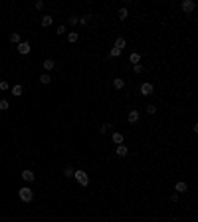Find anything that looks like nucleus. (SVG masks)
Listing matches in <instances>:
<instances>
[{"mask_svg":"<svg viewBox=\"0 0 198 222\" xmlns=\"http://www.w3.org/2000/svg\"><path fill=\"white\" fill-rule=\"evenodd\" d=\"M18 194H20V200H22V202H32V199H34V190L28 189V186H22V189L18 190Z\"/></svg>","mask_w":198,"mask_h":222,"instance_id":"1","label":"nucleus"},{"mask_svg":"<svg viewBox=\"0 0 198 222\" xmlns=\"http://www.w3.org/2000/svg\"><path fill=\"white\" fill-rule=\"evenodd\" d=\"M73 177H76V180L81 184V186H87V184H89V177H87V173H85V170H81V169L73 170Z\"/></svg>","mask_w":198,"mask_h":222,"instance_id":"2","label":"nucleus"},{"mask_svg":"<svg viewBox=\"0 0 198 222\" xmlns=\"http://www.w3.org/2000/svg\"><path fill=\"white\" fill-rule=\"evenodd\" d=\"M180 6H182V10H184V12H192V10L196 8V4H194V0H184V2H182Z\"/></svg>","mask_w":198,"mask_h":222,"instance_id":"3","label":"nucleus"},{"mask_svg":"<svg viewBox=\"0 0 198 222\" xmlns=\"http://www.w3.org/2000/svg\"><path fill=\"white\" fill-rule=\"evenodd\" d=\"M30 50H32V48H30V44H28V42H20V44H18V52L22 54V56L30 54Z\"/></svg>","mask_w":198,"mask_h":222,"instance_id":"4","label":"nucleus"},{"mask_svg":"<svg viewBox=\"0 0 198 222\" xmlns=\"http://www.w3.org/2000/svg\"><path fill=\"white\" fill-rule=\"evenodd\" d=\"M141 93L143 95H151L153 93V83H143L141 85Z\"/></svg>","mask_w":198,"mask_h":222,"instance_id":"5","label":"nucleus"},{"mask_svg":"<svg viewBox=\"0 0 198 222\" xmlns=\"http://www.w3.org/2000/svg\"><path fill=\"white\" fill-rule=\"evenodd\" d=\"M175 190H176V192H186V190H188V184L180 180V183H176V184H175Z\"/></svg>","mask_w":198,"mask_h":222,"instance_id":"6","label":"nucleus"},{"mask_svg":"<svg viewBox=\"0 0 198 222\" xmlns=\"http://www.w3.org/2000/svg\"><path fill=\"white\" fill-rule=\"evenodd\" d=\"M127 119H129V123H137L139 121V111H129V115H127Z\"/></svg>","mask_w":198,"mask_h":222,"instance_id":"7","label":"nucleus"},{"mask_svg":"<svg viewBox=\"0 0 198 222\" xmlns=\"http://www.w3.org/2000/svg\"><path fill=\"white\" fill-rule=\"evenodd\" d=\"M22 179L26 180V183H32V180H34V173H32V170H22Z\"/></svg>","mask_w":198,"mask_h":222,"instance_id":"8","label":"nucleus"},{"mask_svg":"<svg viewBox=\"0 0 198 222\" xmlns=\"http://www.w3.org/2000/svg\"><path fill=\"white\" fill-rule=\"evenodd\" d=\"M113 85H115V89H123V87H125V80H121V77H115V80H113Z\"/></svg>","mask_w":198,"mask_h":222,"instance_id":"9","label":"nucleus"},{"mask_svg":"<svg viewBox=\"0 0 198 222\" xmlns=\"http://www.w3.org/2000/svg\"><path fill=\"white\" fill-rule=\"evenodd\" d=\"M117 155H119V157H127V155H129V149H127L125 145H119V147H117Z\"/></svg>","mask_w":198,"mask_h":222,"instance_id":"10","label":"nucleus"},{"mask_svg":"<svg viewBox=\"0 0 198 222\" xmlns=\"http://www.w3.org/2000/svg\"><path fill=\"white\" fill-rule=\"evenodd\" d=\"M54 66H56V61H54L52 58H48V60H44V70H54Z\"/></svg>","mask_w":198,"mask_h":222,"instance_id":"11","label":"nucleus"},{"mask_svg":"<svg viewBox=\"0 0 198 222\" xmlns=\"http://www.w3.org/2000/svg\"><path fill=\"white\" fill-rule=\"evenodd\" d=\"M127 46V42H125V38H117L115 40V48H117V50H121L123 52V48Z\"/></svg>","mask_w":198,"mask_h":222,"instance_id":"12","label":"nucleus"},{"mask_svg":"<svg viewBox=\"0 0 198 222\" xmlns=\"http://www.w3.org/2000/svg\"><path fill=\"white\" fill-rule=\"evenodd\" d=\"M77 38H79V34H77V32H70V34H67V42H70V44H76Z\"/></svg>","mask_w":198,"mask_h":222,"instance_id":"13","label":"nucleus"},{"mask_svg":"<svg viewBox=\"0 0 198 222\" xmlns=\"http://www.w3.org/2000/svg\"><path fill=\"white\" fill-rule=\"evenodd\" d=\"M129 60H131V64H133V66H135V64H139V61H141V56H139L137 52H133L131 56H129Z\"/></svg>","mask_w":198,"mask_h":222,"instance_id":"14","label":"nucleus"},{"mask_svg":"<svg viewBox=\"0 0 198 222\" xmlns=\"http://www.w3.org/2000/svg\"><path fill=\"white\" fill-rule=\"evenodd\" d=\"M113 143H117V145H123V135H121V133H113Z\"/></svg>","mask_w":198,"mask_h":222,"instance_id":"15","label":"nucleus"},{"mask_svg":"<svg viewBox=\"0 0 198 222\" xmlns=\"http://www.w3.org/2000/svg\"><path fill=\"white\" fill-rule=\"evenodd\" d=\"M42 26H44V28L52 26V16H44V18H42Z\"/></svg>","mask_w":198,"mask_h":222,"instance_id":"16","label":"nucleus"},{"mask_svg":"<svg viewBox=\"0 0 198 222\" xmlns=\"http://www.w3.org/2000/svg\"><path fill=\"white\" fill-rule=\"evenodd\" d=\"M22 85H14V87H12V95H16V97H18V95H22Z\"/></svg>","mask_w":198,"mask_h":222,"instance_id":"17","label":"nucleus"},{"mask_svg":"<svg viewBox=\"0 0 198 222\" xmlns=\"http://www.w3.org/2000/svg\"><path fill=\"white\" fill-rule=\"evenodd\" d=\"M127 16H129V10L127 8H121V10H119V18H121V20H125Z\"/></svg>","mask_w":198,"mask_h":222,"instance_id":"18","label":"nucleus"},{"mask_svg":"<svg viewBox=\"0 0 198 222\" xmlns=\"http://www.w3.org/2000/svg\"><path fill=\"white\" fill-rule=\"evenodd\" d=\"M63 175H66L67 179H71V177H73V169H71V167H66V169H63Z\"/></svg>","mask_w":198,"mask_h":222,"instance_id":"19","label":"nucleus"},{"mask_svg":"<svg viewBox=\"0 0 198 222\" xmlns=\"http://www.w3.org/2000/svg\"><path fill=\"white\" fill-rule=\"evenodd\" d=\"M10 42H12V44H20V34H12V36H10Z\"/></svg>","mask_w":198,"mask_h":222,"instance_id":"20","label":"nucleus"},{"mask_svg":"<svg viewBox=\"0 0 198 222\" xmlns=\"http://www.w3.org/2000/svg\"><path fill=\"white\" fill-rule=\"evenodd\" d=\"M40 81H42V83H50V81H52V77L48 76V73H42V76H40Z\"/></svg>","mask_w":198,"mask_h":222,"instance_id":"21","label":"nucleus"},{"mask_svg":"<svg viewBox=\"0 0 198 222\" xmlns=\"http://www.w3.org/2000/svg\"><path fill=\"white\" fill-rule=\"evenodd\" d=\"M109 129H111V123H105V125H101V127H99V133H107Z\"/></svg>","mask_w":198,"mask_h":222,"instance_id":"22","label":"nucleus"},{"mask_svg":"<svg viewBox=\"0 0 198 222\" xmlns=\"http://www.w3.org/2000/svg\"><path fill=\"white\" fill-rule=\"evenodd\" d=\"M8 109V101L6 99H0V111H6Z\"/></svg>","mask_w":198,"mask_h":222,"instance_id":"23","label":"nucleus"},{"mask_svg":"<svg viewBox=\"0 0 198 222\" xmlns=\"http://www.w3.org/2000/svg\"><path fill=\"white\" fill-rule=\"evenodd\" d=\"M67 22H70L71 26H76V24L79 22V18H77V16H70V20H67Z\"/></svg>","mask_w":198,"mask_h":222,"instance_id":"24","label":"nucleus"},{"mask_svg":"<svg viewBox=\"0 0 198 222\" xmlns=\"http://www.w3.org/2000/svg\"><path fill=\"white\" fill-rule=\"evenodd\" d=\"M111 56H113V58L121 56V50H117V48H111Z\"/></svg>","mask_w":198,"mask_h":222,"instance_id":"25","label":"nucleus"},{"mask_svg":"<svg viewBox=\"0 0 198 222\" xmlns=\"http://www.w3.org/2000/svg\"><path fill=\"white\" fill-rule=\"evenodd\" d=\"M133 70H135V73H141V71H143V66H141V64H135V66H133Z\"/></svg>","mask_w":198,"mask_h":222,"instance_id":"26","label":"nucleus"},{"mask_svg":"<svg viewBox=\"0 0 198 222\" xmlns=\"http://www.w3.org/2000/svg\"><path fill=\"white\" fill-rule=\"evenodd\" d=\"M155 111H156V107H155V105H149V107H147V113L155 115Z\"/></svg>","mask_w":198,"mask_h":222,"instance_id":"27","label":"nucleus"},{"mask_svg":"<svg viewBox=\"0 0 198 222\" xmlns=\"http://www.w3.org/2000/svg\"><path fill=\"white\" fill-rule=\"evenodd\" d=\"M170 202H178V192L170 194Z\"/></svg>","mask_w":198,"mask_h":222,"instance_id":"28","label":"nucleus"},{"mask_svg":"<svg viewBox=\"0 0 198 222\" xmlns=\"http://www.w3.org/2000/svg\"><path fill=\"white\" fill-rule=\"evenodd\" d=\"M0 89H2V91L8 89V81H0Z\"/></svg>","mask_w":198,"mask_h":222,"instance_id":"29","label":"nucleus"},{"mask_svg":"<svg viewBox=\"0 0 198 222\" xmlns=\"http://www.w3.org/2000/svg\"><path fill=\"white\" fill-rule=\"evenodd\" d=\"M89 20H91V16H83V18H79V22H81V24H87Z\"/></svg>","mask_w":198,"mask_h":222,"instance_id":"30","label":"nucleus"},{"mask_svg":"<svg viewBox=\"0 0 198 222\" xmlns=\"http://www.w3.org/2000/svg\"><path fill=\"white\" fill-rule=\"evenodd\" d=\"M61 34H66V26H60V28H57V36H61Z\"/></svg>","mask_w":198,"mask_h":222,"instance_id":"31","label":"nucleus"},{"mask_svg":"<svg viewBox=\"0 0 198 222\" xmlns=\"http://www.w3.org/2000/svg\"><path fill=\"white\" fill-rule=\"evenodd\" d=\"M34 6H36V8H38V10H42V8H44V2H42V0H38V2H36V4H34Z\"/></svg>","mask_w":198,"mask_h":222,"instance_id":"32","label":"nucleus"}]
</instances>
